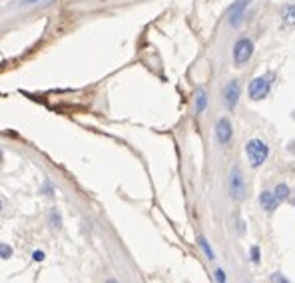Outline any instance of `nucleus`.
Masks as SVG:
<instances>
[{"label":"nucleus","instance_id":"f257e3e1","mask_svg":"<svg viewBox=\"0 0 295 283\" xmlns=\"http://www.w3.org/2000/svg\"><path fill=\"white\" fill-rule=\"evenodd\" d=\"M245 156L251 168H261L269 158V146L259 138H251L245 144Z\"/></svg>","mask_w":295,"mask_h":283},{"label":"nucleus","instance_id":"f03ea898","mask_svg":"<svg viewBox=\"0 0 295 283\" xmlns=\"http://www.w3.org/2000/svg\"><path fill=\"white\" fill-rule=\"evenodd\" d=\"M253 50H255V48H253V40H251V38H247V36L237 38L235 44H233V64H235L237 68L245 66V64L251 60Z\"/></svg>","mask_w":295,"mask_h":283},{"label":"nucleus","instance_id":"7ed1b4c3","mask_svg":"<svg viewBox=\"0 0 295 283\" xmlns=\"http://www.w3.org/2000/svg\"><path fill=\"white\" fill-rule=\"evenodd\" d=\"M229 196L235 202H243L247 198V186H245V178L239 166H233L229 172Z\"/></svg>","mask_w":295,"mask_h":283},{"label":"nucleus","instance_id":"20e7f679","mask_svg":"<svg viewBox=\"0 0 295 283\" xmlns=\"http://www.w3.org/2000/svg\"><path fill=\"white\" fill-rule=\"evenodd\" d=\"M271 82H273V74H265V76H257L249 82V88H247V94H249V100L253 102H259L263 98H267L269 90H271Z\"/></svg>","mask_w":295,"mask_h":283},{"label":"nucleus","instance_id":"39448f33","mask_svg":"<svg viewBox=\"0 0 295 283\" xmlns=\"http://www.w3.org/2000/svg\"><path fill=\"white\" fill-rule=\"evenodd\" d=\"M239 96H241V84H239V80L233 78V80H229L223 86V90H221V102H223V106L227 110H235V106L239 102Z\"/></svg>","mask_w":295,"mask_h":283},{"label":"nucleus","instance_id":"423d86ee","mask_svg":"<svg viewBox=\"0 0 295 283\" xmlns=\"http://www.w3.org/2000/svg\"><path fill=\"white\" fill-rule=\"evenodd\" d=\"M216 140H218V144L220 146H227L229 142H231V138H233V126H231V120L229 118H220L218 122H216Z\"/></svg>","mask_w":295,"mask_h":283},{"label":"nucleus","instance_id":"0eeeda50","mask_svg":"<svg viewBox=\"0 0 295 283\" xmlns=\"http://www.w3.org/2000/svg\"><path fill=\"white\" fill-rule=\"evenodd\" d=\"M249 2H251V0H237V2L229 8V26L237 28V26L241 24V20H243V12H245V8L249 6Z\"/></svg>","mask_w":295,"mask_h":283},{"label":"nucleus","instance_id":"6e6552de","mask_svg":"<svg viewBox=\"0 0 295 283\" xmlns=\"http://www.w3.org/2000/svg\"><path fill=\"white\" fill-rule=\"evenodd\" d=\"M259 206H261V210H265L267 213H271V212H275V210H277L279 202L275 200L273 192H269V190H263V192L259 194Z\"/></svg>","mask_w":295,"mask_h":283},{"label":"nucleus","instance_id":"1a4fd4ad","mask_svg":"<svg viewBox=\"0 0 295 283\" xmlns=\"http://www.w3.org/2000/svg\"><path fill=\"white\" fill-rule=\"evenodd\" d=\"M281 24L287 30L295 28V2H289L281 8Z\"/></svg>","mask_w":295,"mask_h":283},{"label":"nucleus","instance_id":"9d476101","mask_svg":"<svg viewBox=\"0 0 295 283\" xmlns=\"http://www.w3.org/2000/svg\"><path fill=\"white\" fill-rule=\"evenodd\" d=\"M289 194H291V190H289V186H287L285 182L277 184L275 190H273V196H275V200H277L279 204H281V202H287V200H289Z\"/></svg>","mask_w":295,"mask_h":283},{"label":"nucleus","instance_id":"9b49d317","mask_svg":"<svg viewBox=\"0 0 295 283\" xmlns=\"http://www.w3.org/2000/svg\"><path fill=\"white\" fill-rule=\"evenodd\" d=\"M206 108H208V94H206V90L200 88L198 94H196V112L198 114H204Z\"/></svg>","mask_w":295,"mask_h":283},{"label":"nucleus","instance_id":"f8f14e48","mask_svg":"<svg viewBox=\"0 0 295 283\" xmlns=\"http://www.w3.org/2000/svg\"><path fill=\"white\" fill-rule=\"evenodd\" d=\"M198 245L202 247V251L206 253V257H208L210 261H214V259H216V253H214V249H212V245L208 243V239H206V237H198Z\"/></svg>","mask_w":295,"mask_h":283},{"label":"nucleus","instance_id":"ddd939ff","mask_svg":"<svg viewBox=\"0 0 295 283\" xmlns=\"http://www.w3.org/2000/svg\"><path fill=\"white\" fill-rule=\"evenodd\" d=\"M48 223L52 225V229H60V213H58V210H50Z\"/></svg>","mask_w":295,"mask_h":283},{"label":"nucleus","instance_id":"4468645a","mask_svg":"<svg viewBox=\"0 0 295 283\" xmlns=\"http://www.w3.org/2000/svg\"><path fill=\"white\" fill-rule=\"evenodd\" d=\"M50 0H20V8H30V6H38V4H46Z\"/></svg>","mask_w":295,"mask_h":283},{"label":"nucleus","instance_id":"2eb2a0df","mask_svg":"<svg viewBox=\"0 0 295 283\" xmlns=\"http://www.w3.org/2000/svg\"><path fill=\"white\" fill-rule=\"evenodd\" d=\"M0 257L2 259H10L12 257V247L6 243H0Z\"/></svg>","mask_w":295,"mask_h":283},{"label":"nucleus","instance_id":"dca6fc26","mask_svg":"<svg viewBox=\"0 0 295 283\" xmlns=\"http://www.w3.org/2000/svg\"><path fill=\"white\" fill-rule=\"evenodd\" d=\"M214 275H216L218 283H227V277H225V271H223V269H216Z\"/></svg>","mask_w":295,"mask_h":283},{"label":"nucleus","instance_id":"f3484780","mask_svg":"<svg viewBox=\"0 0 295 283\" xmlns=\"http://www.w3.org/2000/svg\"><path fill=\"white\" fill-rule=\"evenodd\" d=\"M249 255H251V261H253V263H259V247H257V245H253V247L249 249Z\"/></svg>","mask_w":295,"mask_h":283},{"label":"nucleus","instance_id":"a211bd4d","mask_svg":"<svg viewBox=\"0 0 295 283\" xmlns=\"http://www.w3.org/2000/svg\"><path fill=\"white\" fill-rule=\"evenodd\" d=\"M271 281H273V283H289L283 273H273V275H271Z\"/></svg>","mask_w":295,"mask_h":283},{"label":"nucleus","instance_id":"6ab92c4d","mask_svg":"<svg viewBox=\"0 0 295 283\" xmlns=\"http://www.w3.org/2000/svg\"><path fill=\"white\" fill-rule=\"evenodd\" d=\"M34 259H36V261H42V259H44V253H42V251H34Z\"/></svg>","mask_w":295,"mask_h":283},{"label":"nucleus","instance_id":"aec40b11","mask_svg":"<svg viewBox=\"0 0 295 283\" xmlns=\"http://www.w3.org/2000/svg\"><path fill=\"white\" fill-rule=\"evenodd\" d=\"M2 208H4V204H2V198H0V212H2Z\"/></svg>","mask_w":295,"mask_h":283},{"label":"nucleus","instance_id":"412c9836","mask_svg":"<svg viewBox=\"0 0 295 283\" xmlns=\"http://www.w3.org/2000/svg\"><path fill=\"white\" fill-rule=\"evenodd\" d=\"M106 283H118V281H116V279H108Z\"/></svg>","mask_w":295,"mask_h":283},{"label":"nucleus","instance_id":"4be33fe9","mask_svg":"<svg viewBox=\"0 0 295 283\" xmlns=\"http://www.w3.org/2000/svg\"><path fill=\"white\" fill-rule=\"evenodd\" d=\"M0 162H2V152H0Z\"/></svg>","mask_w":295,"mask_h":283}]
</instances>
